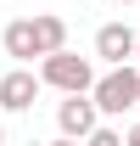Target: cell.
Here are the masks:
<instances>
[{
    "mask_svg": "<svg viewBox=\"0 0 140 146\" xmlns=\"http://www.w3.org/2000/svg\"><path fill=\"white\" fill-rule=\"evenodd\" d=\"M90 101H95V112L101 118H123L129 107H140V68L129 62V68H106L95 84H90Z\"/></svg>",
    "mask_w": 140,
    "mask_h": 146,
    "instance_id": "obj_1",
    "label": "cell"
},
{
    "mask_svg": "<svg viewBox=\"0 0 140 146\" xmlns=\"http://www.w3.org/2000/svg\"><path fill=\"white\" fill-rule=\"evenodd\" d=\"M39 84H51V90H62V96H90L95 62H90V56H73V51H51L39 62Z\"/></svg>",
    "mask_w": 140,
    "mask_h": 146,
    "instance_id": "obj_2",
    "label": "cell"
},
{
    "mask_svg": "<svg viewBox=\"0 0 140 146\" xmlns=\"http://www.w3.org/2000/svg\"><path fill=\"white\" fill-rule=\"evenodd\" d=\"M135 45H140V34L129 23H101L95 28V56H101L106 68H129L135 62Z\"/></svg>",
    "mask_w": 140,
    "mask_h": 146,
    "instance_id": "obj_3",
    "label": "cell"
},
{
    "mask_svg": "<svg viewBox=\"0 0 140 146\" xmlns=\"http://www.w3.org/2000/svg\"><path fill=\"white\" fill-rule=\"evenodd\" d=\"M39 73L34 68H11V73H0V112H28L39 101Z\"/></svg>",
    "mask_w": 140,
    "mask_h": 146,
    "instance_id": "obj_4",
    "label": "cell"
},
{
    "mask_svg": "<svg viewBox=\"0 0 140 146\" xmlns=\"http://www.w3.org/2000/svg\"><path fill=\"white\" fill-rule=\"evenodd\" d=\"M95 124H101V112H95L90 96H67V101H56V129H62L67 141H84Z\"/></svg>",
    "mask_w": 140,
    "mask_h": 146,
    "instance_id": "obj_5",
    "label": "cell"
},
{
    "mask_svg": "<svg viewBox=\"0 0 140 146\" xmlns=\"http://www.w3.org/2000/svg\"><path fill=\"white\" fill-rule=\"evenodd\" d=\"M0 45H6V56H17V68H28V62L39 56V39H34V17H17V23H6Z\"/></svg>",
    "mask_w": 140,
    "mask_h": 146,
    "instance_id": "obj_6",
    "label": "cell"
},
{
    "mask_svg": "<svg viewBox=\"0 0 140 146\" xmlns=\"http://www.w3.org/2000/svg\"><path fill=\"white\" fill-rule=\"evenodd\" d=\"M34 39H39V62L51 51H67V23L56 17V11H39L34 17Z\"/></svg>",
    "mask_w": 140,
    "mask_h": 146,
    "instance_id": "obj_7",
    "label": "cell"
},
{
    "mask_svg": "<svg viewBox=\"0 0 140 146\" xmlns=\"http://www.w3.org/2000/svg\"><path fill=\"white\" fill-rule=\"evenodd\" d=\"M84 146H123V135H118V129H106V124H95V129L84 135Z\"/></svg>",
    "mask_w": 140,
    "mask_h": 146,
    "instance_id": "obj_8",
    "label": "cell"
},
{
    "mask_svg": "<svg viewBox=\"0 0 140 146\" xmlns=\"http://www.w3.org/2000/svg\"><path fill=\"white\" fill-rule=\"evenodd\" d=\"M123 146H140V118L129 124V135H123Z\"/></svg>",
    "mask_w": 140,
    "mask_h": 146,
    "instance_id": "obj_9",
    "label": "cell"
},
{
    "mask_svg": "<svg viewBox=\"0 0 140 146\" xmlns=\"http://www.w3.org/2000/svg\"><path fill=\"white\" fill-rule=\"evenodd\" d=\"M51 146H79V141H67V135H62V141H51Z\"/></svg>",
    "mask_w": 140,
    "mask_h": 146,
    "instance_id": "obj_10",
    "label": "cell"
},
{
    "mask_svg": "<svg viewBox=\"0 0 140 146\" xmlns=\"http://www.w3.org/2000/svg\"><path fill=\"white\" fill-rule=\"evenodd\" d=\"M0 146H6V124H0Z\"/></svg>",
    "mask_w": 140,
    "mask_h": 146,
    "instance_id": "obj_11",
    "label": "cell"
},
{
    "mask_svg": "<svg viewBox=\"0 0 140 146\" xmlns=\"http://www.w3.org/2000/svg\"><path fill=\"white\" fill-rule=\"evenodd\" d=\"M135 68H140V45H135Z\"/></svg>",
    "mask_w": 140,
    "mask_h": 146,
    "instance_id": "obj_12",
    "label": "cell"
},
{
    "mask_svg": "<svg viewBox=\"0 0 140 146\" xmlns=\"http://www.w3.org/2000/svg\"><path fill=\"white\" fill-rule=\"evenodd\" d=\"M118 6H135V0H118Z\"/></svg>",
    "mask_w": 140,
    "mask_h": 146,
    "instance_id": "obj_13",
    "label": "cell"
}]
</instances>
